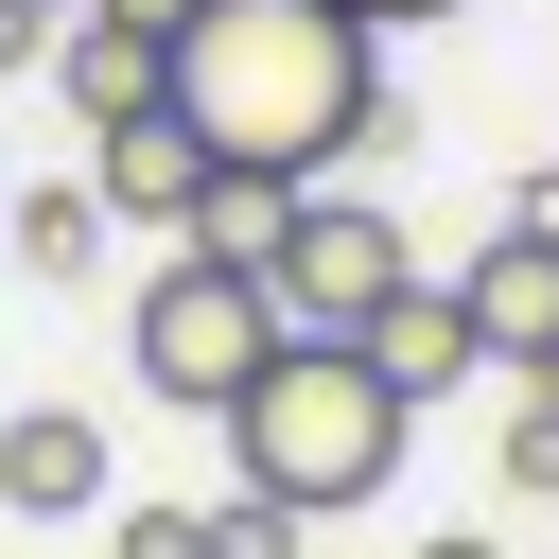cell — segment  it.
Returning a JSON list of instances; mask_svg holds the SVG:
<instances>
[{"label":"cell","instance_id":"6da1fadb","mask_svg":"<svg viewBox=\"0 0 559 559\" xmlns=\"http://www.w3.org/2000/svg\"><path fill=\"white\" fill-rule=\"evenodd\" d=\"M175 122H192L227 175L332 192V157H384V140H402V105H384V17H349V0H192V35H175Z\"/></svg>","mask_w":559,"mask_h":559},{"label":"cell","instance_id":"7a4b0ae2","mask_svg":"<svg viewBox=\"0 0 559 559\" xmlns=\"http://www.w3.org/2000/svg\"><path fill=\"white\" fill-rule=\"evenodd\" d=\"M402 437H419V402L367 367V332H297V349H280V367L227 402V454H245V489H280L297 524H332V507H384Z\"/></svg>","mask_w":559,"mask_h":559},{"label":"cell","instance_id":"3957f363","mask_svg":"<svg viewBox=\"0 0 559 559\" xmlns=\"http://www.w3.org/2000/svg\"><path fill=\"white\" fill-rule=\"evenodd\" d=\"M122 349H140V384L175 402V419H227L280 349H297V314H280V280L262 262H210V245H157V280H140V314H122Z\"/></svg>","mask_w":559,"mask_h":559},{"label":"cell","instance_id":"277c9868","mask_svg":"<svg viewBox=\"0 0 559 559\" xmlns=\"http://www.w3.org/2000/svg\"><path fill=\"white\" fill-rule=\"evenodd\" d=\"M402 280H419V262H402V227H384L367 192H297V227H280V314H297V332H367Z\"/></svg>","mask_w":559,"mask_h":559},{"label":"cell","instance_id":"5b68a950","mask_svg":"<svg viewBox=\"0 0 559 559\" xmlns=\"http://www.w3.org/2000/svg\"><path fill=\"white\" fill-rule=\"evenodd\" d=\"M454 297H472V349L507 384H559V227H489L454 262Z\"/></svg>","mask_w":559,"mask_h":559},{"label":"cell","instance_id":"8992f818","mask_svg":"<svg viewBox=\"0 0 559 559\" xmlns=\"http://www.w3.org/2000/svg\"><path fill=\"white\" fill-rule=\"evenodd\" d=\"M52 105H70L87 140L157 122V105H175V35H140V17H70V35H52Z\"/></svg>","mask_w":559,"mask_h":559},{"label":"cell","instance_id":"52a82bcc","mask_svg":"<svg viewBox=\"0 0 559 559\" xmlns=\"http://www.w3.org/2000/svg\"><path fill=\"white\" fill-rule=\"evenodd\" d=\"M0 507L17 524H87L105 507V419L87 402H17L0 419Z\"/></svg>","mask_w":559,"mask_h":559},{"label":"cell","instance_id":"ba28073f","mask_svg":"<svg viewBox=\"0 0 559 559\" xmlns=\"http://www.w3.org/2000/svg\"><path fill=\"white\" fill-rule=\"evenodd\" d=\"M87 192H105V227H192V192H210V140L157 105V122H122V140H87Z\"/></svg>","mask_w":559,"mask_h":559},{"label":"cell","instance_id":"9c48e42d","mask_svg":"<svg viewBox=\"0 0 559 559\" xmlns=\"http://www.w3.org/2000/svg\"><path fill=\"white\" fill-rule=\"evenodd\" d=\"M367 367H384L402 402H454V384L489 367V349H472V297H454V280H402V297L367 314Z\"/></svg>","mask_w":559,"mask_h":559},{"label":"cell","instance_id":"30bf717a","mask_svg":"<svg viewBox=\"0 0 559 559\" xmlns=\"http://www.w3.org/2000/svg\"><path fill=\"white\" fill-rule=\"evenodd\" d=\"M280 227H297V192L210 157V192H192V227H175V245H210V262H262V280H280Z\"/></svg>","mask_w":559,"mask_h":559},{"label":"cell","instance_id":"8fae6325","mask_svg":"<svg viewBox=\"0 0 559 559\" xmlns=\"http://www.w3.org/2000/svg\"><path fill=\"white\" fill-rule=\"evenodd\" d=\"M0 245H17L35 280H87V262H105V192H87V175H52V192H17V210H0Z\"/></svg>","mask_w":559,"mask_h":559},{"label":"cell","instance_id":"7c38bea8","mask_svg":"<svg viewBox=\"0 0 559 559\" xmlns=\"http://www.w3.org/2000/svg\"><path fill=\"white\" fill-rule=\"evenodd\" d=\"M297 542H314V524H297L280 489H227V507H210V559H297Z\"/></svg>","mask_w":559,"mask_h":559},{"label":"cell","instance_id":"4fadbf2b","mask_svg":"<svg viewBox=\"0 0 559 559\" xmlns=\"http://www.w3.org/2000/svg\"><path fill=\"white\" fill-rule=\"evenodd\" d=\"M489 454H507V489H559V384H524V402H507V437H489Z\"/></svg>","mask_w":559,"mask_h":559},{"label":"cell","instance_id":"5bb4252c","mask_svg":"<svg viewBox=\"0 0 559 559\" xmlns=\"http://www.w3.org/2000/svg\"><path fill=\"white\" fill-rule=\"evenodd\" d=\"M105 559H210V507H122V542Z\"/></svg>","mask_w":559,"mask_h":559},{"label":"cell","instance_id":"9a60e30c","mask_svg":"<svg viewBox=\"0 0 559 559\" xmlns=\"http://www.w3.org/2000/svg\"><path fill=\"white\" fill-rule=\"evenodd\" d=\"M507 227H559V157H542V175H524V192H507Z\"/></svg>","mask_w":559,"mask_h":559},{"label":"cell","instance_id":"2e32d148","mask_svg":"<svg viewBox=\"0 0 559 559\" xmlns=\"http://www.w3.org/2000/svg\"><path fill=\"white\" fill-rule=\"evenodd\" d=\"M87 17H140V35H192V0H87Z\"/></svg>","mask_w":559,"mask_h":559},{"label":"cell","instance_id":"e0dca14e","mask_svg":"<svg viewBox=\"0 0 559 559\" xmlns=\"http://www.w3.org/2000/svg\"><path fill=\"white\" fill-rule=\"evenodd\" d=\"M419 559H507V542H472V524H437V542H419Z\"/></svg>","mask_w":559,"mask_h":559},{"label":"cell","instance_id":"ac0fdd59","mask_svg":"<svg viewBox=\"0 0 559 559\" xmlns=\"http://www.w3.org/2000/svg\"><path fill=\"white\" fill-rule=\"evenodd\" d=\"M17 52H35V0H0V70H17Z\"/></svg>","mask_w":559,"mask_h":559},{"label":"cell","instance_id":"d6986e66","mask_svg":"<svg viewBox=\"0 0 559 559\" xmlns=\"http://www.w3.org/2000/svg\"><path fill=\"white\" fill-rule=\"evenodd\" d=\"M349 17H384V35H402V17H454V0H349Z\"/></svg>","mask_w":559,"mask_h":559},{"label":"cell","instance_id":"ffe728a7","mask_svg":"<svg viewBox=\"0 0 559 559\" xmlns=\"http://www.w3.org/2000/svg\"><path fill=\"white\" fill-rule=\"evenodd\" d=\"M35 17H87V0H35Z\"/></svg>","mask_w":559,"mask_h":559}]
</instances>
